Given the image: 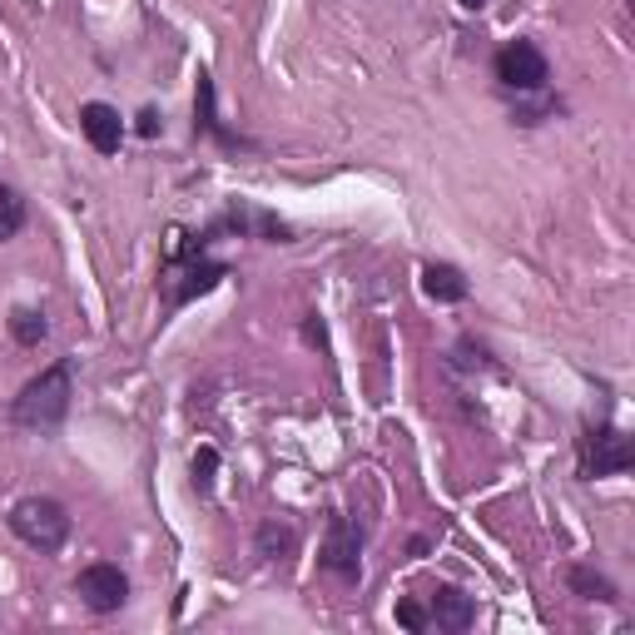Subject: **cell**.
Returning <instances> with one entry per match:
<instances>
[{"instance_id": "2", "label": "cell", "mask_w": 635, "mask_h": 635, "mask_svg": "<svg viewBox=\"0 0 635 635\" xmlns=\"http://www.w3.org/2000/svg\"><path fill=\"white\" fill-rule=\"evenodd\" d=\"M10 532L26 546H36V552H56L70 536V516H65V506L50 502V496H26V502L10 506Z\"/></svg>"}, {"instance_id": "15", "label": "cell", "mask_w": 635, "mask_h": 635, "mask_svg": "<svg viewBox=\"0 0 635 635\" xmlns=\"http://www.w3.org/2000/svg\"><path fill=\"white\" fill-rule=\"evenodd\" d=\"M214 472H219V452L214 447H199L194 452V486H199V492H209V486H214Z\"/></svg>"}, {"instance_id": "5", "label": "cell", "mask_w": 635, "mask_h": 635, "mask_svg": "<svg viewBox=\"0 0 635 635\" xmlns=\"http://www.w3.org/2000/svg\"><path fill=\"white\" fill-rule=\"evenodd\" d=\"M323 566L333 571L337 581H357V576H363V561H357V532L347 526V516H333V526H327Z\"/></svg>"}, {"instance_id": "1", "label": "cell", "mask_w": 635, "mask_h": 635, "mask_svg": "<svg viewBox=\"0 0 635 635\" xmlns=\"http://www.w3.org/2000/svg\"><path fill=\"white\" fill-rule=\"evenodd\" d=\"M65 412H70V367L65 363L46 367V373H40L36 383H26V393L16 397L20 427H56Z\"/></svg>"}, {"instance_id": "18", "label": "cell", "mask_w": 635, "mask_h": 635, "mask_svg": "<svg viewBox=\"0 0 635 635\" xmlns=\"http://www.w3.org/2000/svg\"><path fill=\"white\" fill-rule=\"evenodd\" d=\"M462 6H467V10H482V6H486V0H462Z\"/></svg>"}, {"instance_id": "12", "label": "cell", "mask_w": 635, "mask_h": 635, "mask_svg": "<svg viewBox=\"0 0 635 635\" xmlns=\"http://www.w3.org/2000/svg\"><path fill=\"white\" fill-rule=\"evenodd\" d=\"M10 333H16V343L36 347L40 337H46V313H36V309H16V313H10Z\"/></svg>"}, {"instance_id": "9", "label": "cell", "mask_w": 635, "mask_h": 635, "mask_svg": "<svg viewBox=\"0 0 635 635\" xmlns=\"http://www.w3.org/2000/svg\"><path fill=\"white\" fill-rule=\"evenodd\" d=\"M472 596H462V591H437V596H432V621H437L442 631H467L472 626Z\"/></svg>"}, {"instance_id": "16", "label": "cell", "mask_w": 635, "mask_h": 635, "mask_svg": "<svg viewBox=\"0 0 635 635\" xmlns=\"http://www.w3.org/2000/svg\"><path fill=\"white\" fill-rule=\"evenodd\" d=\"M397 621L407 631H422V626H427V611H422L417 601H397Z\"/></svg>"}, {"instance_id": "13", "label": "cell", "mask_w": 635, "mask_h": 635, "mask_svg": "<svg viewBox=\"0 0 635 635\" xmlns=\"http://www.w3.org/2000/svg\"><path fill=\"white\" fill-rule=\"evenodd\" d=\"M571 586H576L581 596H591V601H616V586H611L606 576H596V571H586V566L571 571Z\"/></svg>"}, {"instance_id": "11", "label": "cell", "mask_w": 635, "mask_h": 635, "mask_svg": "<svg viewBox=\"0 0 635 635\" xmlns=\"http://www.w3.org/2000/svg\"><path fill=\"white\" fill-rule=\"evenodd\" d=\"M219 279H224V263H194V269L184 273V283H179V289H169V299L184 303V299H194V293H209Z\"/></svg>"}, {"instance_id": "8", "label": "cell", "mask_w": 635, "mask_h": 635, "mask_svg": "<svg viewBox=\"0 0 635 635\" xmlns=\"http://www.w3.org/2000/svg\"><path fill=\"white\" fill-rule=\"evenodd\" d=\"M422 289H427V299H437V303L467 299V279H462L452 263H427V269H422Z\"/></svg>"}, {"instance_id": "3", "label": "cell", "mask_w": 635, "mask_h": 635, "mask_svg": "<svg viewBox=\"0 0 635 635\" xmlns=\"http://www.w3.org/2000/svg\"><path fill=\"white\" fill-rule=\"evenodd\" d=\"M75 591H80V601H84L90 611L110 616V611L124 606V596H130V581H124L120 566H104V561H100V566H84V571H80Z\"/></svg>"}, {"instance_id": "14", "label": "cell", "mask_w": 635, "mask_h": 635, "mask_svg": "<svg viewBox=\"0 0 635 635\" xmlns=\"http://www.w3.org/2000/svg\"><path fill=\"white\" fill-rule=\"evenodd\" d=\"M20 224H26V204L10 189H0V239H16Z\"/></svg>"}, {"instance_id": "6", "label": "cell", "mask_w": 635, "mask_h": 635, "mask_svg": "<svg viewBox=\"0 0 635 635\" xmlns=\"http://www.w3.org/2000/svg\"><path fill=\"white\" fill-rule=\"evenodd\" d=\"M80 130H84V140H90L100 154H114V150H120V140H124L120 114H114L110 104H100V100L80 110Z\"/></svg>"}, {"instance_id": "10", "label": "cell", "mask_w": 635, "mask_h": 635, "mask_svg": "<svg viewBox=\"0 0 635 635\" xmlns=\"http://www.w3.org/2000/svg\"><path fill=\"white\" fill-rule=\"evenodd\" d=\"M293 546H299V532H293V526H279V522L259 526V556L263 561H289Z\"/></svg>"}, {"instance_id": "7", "label": "cell", "mask_w": 635, "mask_h": 635, "mask_svg": "<svg viewBox=\"0 0 635 635\" xmlns=\"http://www.w3.org/2000/svg\"><path fill=\"white\" fill-rule=\"evenodd\" d=\"M631 462H635V452L621 432H601L596 447H591V476H616V472H626Z\"/></svg>"}, {"instance_id": "4", "label": "cell", "mask_w": 635, "mask_h": 635, "mask_svg": "<svg viewBox=\"0 0 635 635\" xmlns=\"http://www.w3.org/2000/svg\"><path fill=\"white\" fill-rule=\"evenodd\" d=\"M496 80L512 84V90H542L546 84V56L532 46V40H516L496 56Z\"/></svg>"}, {"instance_id": "17", "label": "cell", "mask_w": 635, "mask_h": 635, "mask_svg": "<svg viewBox=\"0 0 635 635\" xmlns=\"http://www.w3.org/2000/svg\"><path fill=\"white\" fill-rule=\"evenodd\" d=\"M154 130H159V114L144 110V114H140V134H154Z\"/></svg>"}]
</instances>
